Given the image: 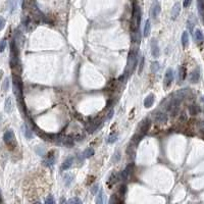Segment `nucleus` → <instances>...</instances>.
<instances>
[{
	"instance_id": "obj_1",
	"label": "nucleus",
	"mask_w": 204,
	"mask_h": 204,
	"mask_svg": "<svg viewBox=\"0 0 204 204\" xmlns=\"http://www.w3.org/2000/svg\"><path fill=\"white\" fill-rule=\"evenodd\" d=\"M12 83H13V93L16 97L17 103L21 107H24V99H23V82L19 76L13 74L12 77Z\"/></svg>"
},
{
	"instance_id": "obj_2",
	"label": "nucleus",
	"mask_w": 204,
	"mask_h": 204,
	"mask_svg": "<svg viewBox=\"0 0 204 204\" xmlns=\"http://www.w3.org/2000/svg\"><path fill=\"white\" fill-rule=\"evenodd\" d=\"M3 140L4 143L7 145L8 148H14L16 146V135H14L12 130H7L3 135Z\"/></svg>"
},
{
	"instance_id": "obj_3",
	"label": "nucleus",
	"mask_w": 204,
	"mask_h": 204,
	"mask_svg": "<svg viewBox=\"0 0 204 204\" xmlns=\"http://www.w3.org/2000/svg\"><path fill=\"white\" fill-rule=\"evenodd\" d=\"M17 63H19V49L16 41L12 40L10 43V64L12 68H14L17 66Z\"/></svg>"
},
{
	"instance_id": "obj_4",
	"label": "nucleus",
	"mask_w": 204,
	"mask_h": 204,
	"mask_svg": "<svg viewBox=\"0 0 204 204\" xmlns=\"http://www.w3.org/2000/svg\"><path fill=\"white\" fill-rule=\"evenodd\" d=\"M137 57H138V49H136V50L135 49L131 50L130 54H129V57H128L129 73H132V71H134V68H135V66L137 64V61H138Z\"/></svg>"
},
{
	"instance_id": "obj_5",
	"label": "nucleus",
	"mask_w": 204,
	"mask_h": 204,
	"mask_svg": "<svg viewBox=\"0 0 204 204\" xmlns=\"http://www.w3.org/2000/svg\"><path fill=\"white\" fill-rule=\"evenodd\" d=\"M141 9L137 3L134 4L133 9V21H134V27H135L136 31H139V27L141 24Z\"/></svg>"
},
{
	"instance_id": "obj_6",
	"label": "nucleus",
	"mask_w": 204,
	"mask_h": 204,
	"mask_svg": "<svg viewBox=\"0 0 204 204\" xmlns=\"http://www.w3.org/2000/svg\"><path fill=\"white\" fill-rule=\"evenodd\" d=\"M150 126H151V121L149 118H146V119H144V121H142L140 127H139V133H140L141 137H143L149 131Z\"/></svg>"
},
{
	"instance_id": "obj_7",
	"label": "nucleus",
	"mask_w": 204,
	"mask_h": 204,
	"mask_svg": "<svg viewBox=\"0 0 204 204\" xmlns=\"http://www.w3.org/2000/svg\"><path fill=\"white\" fill-rule=\"evenodd\" d=\"M173 81V71L171 68H168L165 74V82H163L165 83V88L168 89V87H170Z\"/></svg>"
},
{
	"instance_id": "obj_8",
	"label": "nucleus",
	"mask_w": 204,
	"mask_h": 204,
	"mask_svg": "<svg viewBox=\"0 0 204 204\" xmlns=\"http://www.w3.org/2000/svg\"><path fill=\"white\" fill-rule=\"evenodd\" d=\"M153 119L156 124H165L168 121V115L161 111H155L153 115Z\"/></svg>"
},
{
	"instance_id": "obj_9",
	"label": "nucleus",
	"mask_w": 204,
	"mask_h": 204,
	"mask_svg": "<svg viewBox=\"0 0 204 204\" xmlns=\"http://www.w3.org/2000/svg\"><path fill=\"white\" fill-rule=\"evenodd\" d=\"M151 54H152V56L155 57V58H157L159 56V54H160V49H159L158 43L155 38H153L152 41H151Z\"/></svg>"
},
{
	"instance_id": "obj_10",
	"label": "nucleus",
	"mask_w": 204,
	"mask_h": 204,
	"mask_svg": "<svg viewBox=\"0 0 204 204\" xmlns=\"http://www.w3.org/2000/svg\"><path fill=\"white\" fill-rule=\"evenodd\" d=\"M55 161V155H54V151H50L46 156V159L43 161V163L46 166H51Z\"/></svg>"
},
{
	"instance_id": "obj_11",
	"label": "nucleus",
	"mask_w": 204,
	"mask_h": 204,
	"mask_svg": "<svg viewBox=\"0 0 204 204\" xmlns=\"http://www.w3.org/2000/svg\"><path fill=\"white\" fill-rule=\"evenodd\" d=\"M154 100H155V95H154V94H149V95L145 98V100H144V106H145L146 108L151 107L152 104L154 103Z\"/></svg>"
},
{
	"instance_id": "obj_12",
	"label": "nucleus",
	"mask_w": 204,
	"mask_h": 204,
	"mask_svg": "<svg viewBox=\"0 0 204 204\" xmlns=\"http://www.w3.org/2000/svg\"><path fill=\"white\" fill-rule=\"evenodd\" d=\"M199 79H200V69H199V68H197L191 73L190 81L192 82V83H197L199 81Z\"/></svg>"
},
{
	"instance_id": "obj_13",
	"label": "nucleus",
	"mask_w": 204,
	"mask_h": 204,
	"mask_svg": "<svg viewBox=\"0 0 204 204\" xmlns=\"http://www.w3.org/2000/svg\"><path fill=\"white\" fill-rule=\"evenodd\" d=\"M180 12H181V5H180V3H178V2H176L175 5H173V9H171V19H176V17L179 16Z\"/></svg>"
},
{
	"instance_id": "obj_14",
	"label": "nucleus",
	"mask_w": 204,
	"mask_h": 204,
	"mask_svg": "<svg viewBox=\"0 0 204 204\" xmlns=\"http://www.w3.org/2000/svg\"><path fill=\"white\" fill-rule=\"evenodd\" d=\"M160 10H161L160 4H159L158 2H154L152 9H151V13H152V16L154 19H156V17L158 16V14L160 13Z\"/></svg>"
},
{
	"instance_id": "obj_15",
	"label": "nucleus",
	"mask_w": 204,
	"mask_h": 204,
	"mask_svg": "<svg viewBox=\"0 0 204 204\" xmlns=\"http://www.w3.org/2000/svg\"><path fill=\"white\" fill-rule=\"evenodd\" d=\"M194 39H195V41L197 42V43H202L204 41V36H203L202 32H201V30L196 29L195 31H194Z\"/></svg>"
},
{
	"instance_id": "obj_16",
	"label": "nucleus",
	"mask_w": 204,
	"mask_h": 204,
	"mask_svg": "<svg viewBox=\"0 0 204 204\" xmlns=\"http://www.w3.org/2000/svg\"><path fill=\"white\" fill-rule=\"evenodd\" d=\"M74 163V157H68L66 158V160L63 161V165H61V170H68L69 168H71V165H73Z\"/></svg>"
},
{
	"instance_id": "obj_17",
	"label": "nucleus",
	"mask_w": 204,
	"mask_h": 204,
	"mask_svg": "<svg viewBox=\"0 0 204 204\" xmlns=\"http://www.w3.org/2000/svg\"><path fill=\"white\" fill-rule=\"evenodd\" d=\"M12 109V100H11V97H7L5 99V102H4V110L5 112L9 113Z\"/></svg>"
},
{
	"instance_id": "obj_18",
	"label": "nucleus",
	"mask_w": 204,
	"mask_h": 204,
	"mask_svg": "<svg viewBox=\"0 0 204 204\" xmlns=\"http://www.w3.org/2000/svg\"><path fill=\"white\" fill-rule=\"evenodd\" d=\"M182 45H183L184 48H186L189 45V34L187 31H185L182 35Z\"/></svg>"
},
{
	"instance_id": "obj_19",
	"label": "nucleus",
	"mask_w": 204,
	"mask_h": 204,
	"mask_svg": "<svg viewBox=\"0 0 204 204\" xmlns=\"http://www.w3.org/2000/svg\"><path fill=\"white\" fill-rule=\"evenodd\" d=\"M150 28H151L150 21L147 19L145 25H144V30H143V36L144 37H148L149 36V34H150Z\"/></svg>"
},
{
	"instance_id": "obj_20",
	"label": "nucleus",
	"mask_w": 204,
	"mask_h": 204,
	"mask_svg": "<svg viewBox=\"0 0 204 204\" xmlns=\"http://www.w3.org/2000/svg\"><path fill=\"white\" fill-rule=\"evenodd\" d=\"M23 130H24V134H25V136H26V138H28V139L33 138V133H32L31 129H30L28 126L24 125L23 126Z\"/></svg>"
},
{
	"instance_id": "obj_21",
	"label": "nucleus",
	"mask_w": 204,
	"mask_h": 204,
	"mask_svg": "<svg viewBox=\"0 0 204 204\" xmlns=\"http://www.w3.org/2000/svg\"><path fill=\"white\" fill-rule=\"evenodd\" d=\"M186 78V68L185 66H181L179 68V81H184Z\"/></svg>"
},
{
	"instance_id": "obj_22",
	"label": "nucleus",
	"mask_w": 204,
	"mask_h": 204,
	"mask_svg": "<svg viewBox=\"0 0 204 204\" xmlns=\"http://www.w3.org/2000/svg\"><path fill=\"white\" fill-rule=\"evenodd\" d=\"M94 155V150L93 148H87L85 151L83 152V156L84 158H89L91 157V156Z\"/></svg>"
},
{
	"instance_id": "obj_23",
	"label": "nucleus",
	"mask_w": 204,
	"mask_h": 204,
	"mask_svg": "<svg viewBox=\"0 0 204 204\" xmlns=\"http://www.w3.org/2000/svg\"><path fill=\"white\" fill-rule=\"evenodd\" d=\"M159 68H160V66H159V63H157V61H153V63H151V71H152L153 74L157 73Z\"/></svg>"
},
{
	"instance_id": "obj_24",
	"label": "nucleus",
	"mask_w": 204,
	"mask_h": 204,
	"mask_svg": "<svg viewBox=\"0 0 204 204\" xmlns=\"http://www.w3.org/2000/svg\"><path fill=\"white\" fill-rule=\"evenodd\" d=\"M189 110H190L191 114L195 115V114H197L199 111H200V108H199V106H197V105H191L190 108H189Z\"/></svg>"
},
{
	"instance_id": "obj_25",
	"label": "nucleus",
	"mask_w": 204,
	"mask_h": 204,
	"mask_svg": "<svg viewBox=\"0 0 204 204\" xmlns=\"http://www.w3.org/2000/svg\"><path fill=\"white\" fill-rule=\"evenodd\" d=\"M74 180V175H66L64 176V183L66 186H69L71 184V182Z\"/></svg>"
},
{
	"instance_id": "obj_26",
	"label": "nucleus",
	"mask_w": 204,
	"mask_h": 204,
	"mask_svg": "<svg viewBox=\"0 0 204 204\" xmlns=\"http://www.w3.org/2000/svg\"><path fill=\"white\" fill-rule=\"evenodd\" d=\"M103 198H104V193H103V191H99V193H98V196H97V198H96V202L97 203H103Z\"/></svg>"
},
{
	"instance_id": "obj_27",
	"label": "nucleus",
	"mask_w": 204,
	"mask_h": 204,
	"mask_svg": "<svg viewBox=\"0 0 204 204\" xmlns=\"http://www.w3.org/2000/svg\"><path fill=\"white\" fill-rule=\"evenodd\" d=\"M116 140H118V134H112V135H110L108 137V139H107V143L109 144H112L114 143Z\"/></svg>"
},
{
	"instance_id": "obj_28",
	"label": "nucleus",
	"mask_w": 204,
	"mask_h": 204,
	"mask_svg": "<svg viewBox=\"0 0 204 204\" xmlns=\"http://www.w3.org/2000/svg\"><path fill=\"white\" fill-rule=\"evenodd\" d=\"M144 64H145V58H144V56H142L140 63H139V71H138L139 74H142V71H143V68H144Z\"/></svg>"
},
{
	"instance_id": "obj_29",
	"label": "nucleus",
	"mask_w": 204,
	"mask_h": 204,
	"mask_svg": "<svg viewBox=\"0 0 204 204\" xmlns=\"http://www.w3.org/2000/svg\"><path fill=\"white\" fill-rule=\"evenodd\" d=\"M8 88H9V79L6 78L5 80H4L3 84H2V90L7 91L8 90Z\"/></svg>"
},
{
	"instance_id": "obj_30",
	"label": "nucleus",
	"mask_w": 204,
	"mask_h": 204,
	"mask_svg": "<svg viewBox=\"0 0 204 204\" xmlns=\"http://www.w3.org/2000/svg\"><path fill=\"white\" fill-rule=\"evenodd\" d=\"M5 47H6V40L2 39L1 41H0V52H3L5 50Z\"/></svg>"
},
{
	"instance_id": "obj_31",
	"label": "nucleus",
	"mask_w": 204,
	"mask_h": 204,
	"mask_svg": "<svg viewBox=\"0 0 204 204\" xmlns=\"http://www.w3.org/2000/svg\"><path fill=\"white\" fill-rule=\"evenodd\" d=\"M68 203H82V200L78 197H74V198H71L69 199V200L68 201Z\"/></svg>"
},
{
	"instance_id": "obj_32",
	"label": "nucleus",
	"mask_w": 204,
	"mask_h": 204,
	"mask_svg": "<svg viewBox=\"0 0 204 204\" xmlns=\"http://www.w3.org/2000/svg\"><path fill=\"white\" fill-rule=\"evenodd\" d=\"M5 27V19H3L2 16H0V31Z\"/></svg>"
},
{
	"instance_id": "obj_33",
	"label": "nucleus",
	"mask_w": 204,
	"mask_h": 204,
	"mask_svg": "<svg viewBox=\"0 0 204 204\" xmlns=\"http://www.w3.org/2000/svg\"><path fill=\"white\" fill-rule=\"evenodd\" d=\"M45 202H46V203H49V204H52V203H54V199H53V197H52V196L50 195V196H48V197L46 198Z\"/></svg>"
},
{
	"instance_id": "obj_34",
	"label": "nucleus",
	"mask_w": 204,
	"mask_h": 204,
	"mask_svg": "<svg viewBox=\"0 0 204 204\" xmlns=\"http://www.w3.org/2000/svg\"><path fill=\"white\" fill-rule=\"evenodd\" d=\"M188 27H189V29H190L191 30V31H192V30H193V27H194V25H195V22H192V21H191V19H189V21H188Z\"/></svg>"
},
{
	"instance_id": "obj_35",
	"label": "nucleus",
	"mask_w": 204,
	"mask_h": 204,
	"mask_svg": "<svg viewBox=\"0 0 204 204\" xmlns=\"http://www.w3.org/2000/svg\"><path fill=\"white\" fill-rule=\"evenodd\" d=\"M191 1H192V0H184V1H183V5H184V7H189V6H190Z\"/></svg>"
},
{
	"instance_id": "obj_36",
	"label": "nucleus",
	"mask_w": 204,
	"mask_h": 204,
	"mask_svg": "<svg viewBox=\"0 0 204 204\" xmlns=\"http://www.w3.org/2000/svg\"><path fill=\"white\" fill-rule=\"evenodd\" d=\"M98 190H99V187H98V185H96L94 186L93 188H92V190H91V192H92V194H96L97 192H98Z\"/></svg>"
},
{
	"instance_id": "obj_37",
	"label": "nucleus",
	"mask_w": 204,
	"mask_h": 204,
	"mask_svg": "<svg viewBox=\"0 0 204 204\" xmlns=\"http://www.w3.org/2000/svg\"><path fill=\"white\" fill-rule=\"evenodd\" d=\"M201 101H202L203 103H204V96H202V97H201Z\"/></svg>"
},
{
	"instance_id": "obj_38",
	"label": "nucleus",
	"mask_w": 204,
	"mask_h": 204,
	"mask_svg": "<svg viewBox=\"0 0 204 204\" xmlns=\"http://www.w3.org/2000/svg\"><path fill=\"white\" fill-rule=\"evenodd\" d=\"M3 74V73H2V71H0V77H1V74Z\"/></svg>"
}]
</instances>
